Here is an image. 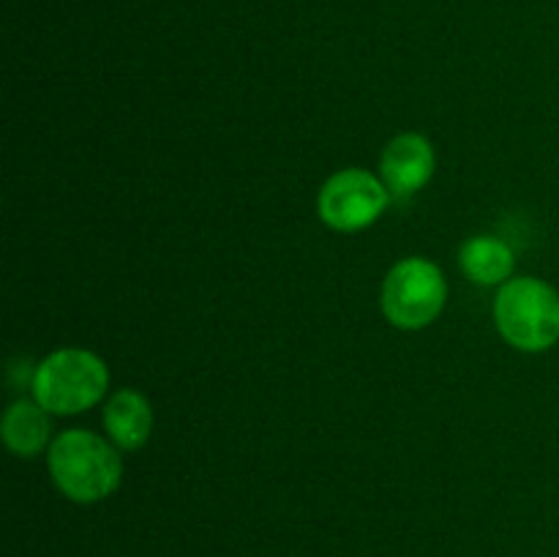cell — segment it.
Instances as JSON below:
<instances>
[{
    "label": "cell",
    "instance_id": "obj_4",
    "mask_svg": "<svg viewBox=\"0 0 559 557\" xmlns=\"http://www.w3.org/2000/svg\"><path fill=\"white\" fill-rule=\"evenodd\" d=\"M445 304V273L426 257H404L382 282V315L399 331H424L437 322Z\"/></svg>",
    "mask_w": 559,
    "mask_h": 557
},
{
    "label": "cell",
    "instance_id": "obj_5",
    "mask_svg": "<svg viewBox=\"0 0 559 557\" xmlns=\"http://www.w3.org/2000/svg\"><path fill=\"white\" fill-rule=\"evenodd\" d=\"M391 191L382 178L364 167L338 169L322 183L317 197V213L322 224L336 233H360L382 218L391 205Z\"/></svg>",
    "mask_w": 559,
    "mask_h": 557
},
{
    "label": "cell",
    "instance_id": "obj_9",
    "mask_svg": "<svg viewBox=\"0 0 559 557\" xmlns=\"http://www.w3.org/2000/svg\"><path fill=\"white\" fill-rule=\"evenodd\" d=\"M459 262L464 276L478 287H502L508 278H513V265H516L511 246L495 235H475L464 240Z\"/></svg>",
    "mask_w": 559,
    "mask_h": 557
},
{
    "label": "cell",
    "instance_id": "obj_7",
    "mask_svg": "<svg viewBox=\"0 0 559 557\" xmlns=\"http://www.w3.org/2000/svg\"><path fill=\"white\" fill-rule=\"evenodd\" d=\"M104 431L120 451H140L153 435V404L136 388H120L104 404Z\"/></svg>",
    "mask_w": 559,
    "mask_h": 557
},
{
    "label": "cell",
    "instance_id": "obj_6",
    "mask_svg": "<svg viewBox=\"0 0 559 557\" xmlns=\"http://www.w3.org/2000/svg\"><path fill=\"white\" fill-rule=\"evenodd\" d=\"M435 145L415 131L393 137L380 156V178L396 202L409 200L420 189H426L429 180L435 178Z\"/></svg>",
    "mask_w": 559,
    "mask_h": 557
},
{
    "label": "cell",
    "instance_id": "obj_1",
    "mask_svg": "<svg viewBox=\"0 0 559 557\" xmlns=\"http://www.w3.org/2000/svg\"><path fill=\"white\" fill-rule=\"evenodd\" d=\"M120 448L87 429L60 431L47 448V467L63 497L80 506L107 500L123 481Z\"/></svg>",
    "mask_w": 559,
    "mask_h": 557
},
{
    "label": "cell",
    "instance_id": "obj_2",
    "mask_svg": "<svg viewBox=\"0 0 559 557\" xmlns=\"http://www.w3.org/2000/svg\"><path fill=\"white\" fill-rule=\"evenodd\" d=\"M495 325L519 353H546L559 342V293L538 276L508 278L495 298Z\"/></svg>",
    "mask_w": 559,
    "mask_h": 557
},
{
    "label": "cell",
    "instance_id": "obj_3",
    "mask_svg": "<svg viewBox=\"0 0 559 557\" xmlns=\"http://www.w3.org/2000/svg\"><path fill=\"white\" fill-rule=\"evenodd\" d=\"M31 391L47 413L80 415L107 396L109 366L91 349H55L33 371Z\"/></svg>",
    "mask_w": 559,
    "mask_h": 557
},
{
    "label": "cell",
    "instance_id": "obj_8",
    "mask_svg": "<svg viewBox=\"0 0 559 557\" xmlns=\"http://www.w3.org/2000/svg\"><path fill=\"white\" fill-rule=\"evenodd\" d=\"M5 448L22 459H33L52 446V413L41 407L36 399H20L11 404L0 424Z\"/></svg>",
    "mask_w": 559,
    "mask_h": 557
}]
</instances>
